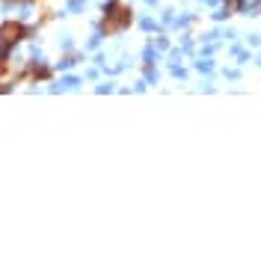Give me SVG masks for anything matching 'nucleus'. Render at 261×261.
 <instances>
[{
	"mask_svg": "<svg viewBox=\"0 0 261 261\" xmlns=\"http://www.w3.org/2000/svg\"><path fill=\"white\" fill-rule=\"evenodd\" d=\"M12 86L15 83H0V92H12Z\"/></svg>",
	"mask_w": 261,
	"mask_h": 261,
	"instance_id": "423d86ee",
	"label": "nucleus"
},
{
	"mask_svg": "<svg viewBox=\"0 0 261 261\" xmlns=\"http://www.w3.org/2000/svg\"><path fill=\"white\" fill-rule=\"evenodd\" d=\"M196 68L208 74V71H211V68H214V63H211V60H199V63H196Z\"/></svg>",
	"mask_w": 261,
	"mask_h": 261,
	"instance_id": "20e7f679",
	"label": "nucleus"
},
{
	"mask_svg": "<svg viewBox=\"0 0 261 261\" xmlns=\"http://www.w3.org/2000/svg\"><path fill=\"white\" fill-rule=\"evenodd\" d=\"M83 3H86V0H68V12H77Z\"/></svg>",
	"mask_w": 261,
	"mask_h": 261,
	"instance_id": "39448f33",
	"label": "nucleus"
},
{
	"mask_svg": "<svg viewBox=\"0 0 261 261\" xmlns=\"http://www.w3.org/2000/svg\"><path fill=\"white\" fill-rule=\"evenodd\" d=\"M130 24H134V12H130V6L125 0H107L104 3V18L98 24L101 36H119V33L128 30Z\"/></svg>",
	"mask_w": 261,
	"mask_h": 261,
	"instance_id": "f257e3e1",
	"label": "nucleus"
},
{
	"mask_svg": "<svg viewBox=\"0 0 261 261\" xmlns=\"http://www.w3.org/2000/svg\"><path fill=\"white\" fill-rule=\"evenodd\" d=\"M33 33H36V27L24 24V21H18V18L3 21V24H0V50H9V54H12L24 39H30Z\"/></svg>",
	"mask_w": 261,
	"mask_h": 261,
	"instance_id": "f03ea898",
	"label": "nucleus"
},
{
	"mask_svg": "<svg viewBox=\"0 0 261 261\" xmlns=\"http://www.w3.org/2000/svg\"><path fill=\"white\" fill-rule=\"evenodd\" d=\"M77 60H81L77 54H65V57H63V63H60V68H71V65L77 63Z\"/></svg>",
	"mask_w": 261,
	"mask_h": 261,
	"instance_id": "7ed1b4c3",
	"label": "nucleus"
}]
</instances>
